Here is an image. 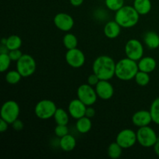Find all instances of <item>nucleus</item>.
Here are the masks:
<instances>
[{"instance_id":"2f4dec72","label":"nucleus","mask_w":159,"mask_h":159,"mask_svg":"<svg viewBox=\"0 0 159 159\" xmlns=\"http://www.w3.org/2000/svg\"><path fill=\"white\" fill-rule=\"evenodd\" d=\"M23 54L22 53V51H20V49L12 50V51H9V56L11 58V60H12V61H16V62L17 61L22 57Z\"/></svg>"},{"instance_id":"39448f33","label":"nucleus","mask_w":159,"mask_h":159,"mask_svg":"<svg viewBox=\"0 0 159 159\" xmlns=\"http://www.w3.org/2000/svg\"><path fill=\"white\" fill-rule=\"evenodd\" d=\"M57 109V106L52 100L42 99L36 104L34 113L39 119L48 120L54 117Z\"/></svg>"},{"instance_id":"f257e3e1","label":"nucleus","mask_w":159,"mask_h":159,"mask_svg":"<svg viewBox=\"0 0 159 159\" xmlns=\"http://www.w3.org/2000/svg\"><path fill=\"white\" fill-rule=\"evenodd\" d=\"M116 64L110 56H99L93 61V71L100 80L110 81L115 76Z\"/></svg>"},{"instance_id":"20e7f679","label":"nucleus","mask_w":159,"mask_h":159,"mask_svg":"<svg viewBox=\"0 0 159 159\" xmlns=\"http://www.w3.org/2000/svg\"><path fill=\"white\" fill-rule=\"evenodd\" d=\"M137 140L138 144L144 148L154 147L158 141L156 132L149 126L139 127L137 131Z\"/></svg>"},{"instance_id":"0eeeda50","label":"nucleus","mask_w":159,"mask_h":159,"mask_svg":"<svg viewBox=\"0 0 159 159\" xmlns=\"http://www.w3.org/2000/svg\"><path fill=\"white\" fill-rule=\"evenodd\" d=\"M20 113L19 104L14 100H8L4 102L1 109V119L4 120L9 124H12L18 119Z\"/></svg>"},{"instance_id":"ea45409f","label":"nucleus","mask_w":159,"mask_h":159,"mask_svg":"<svg viewBox=\"0 0 159 159\" xmlns=\"http://www.w3.org/2000/svg\"><path fill=\"white\" fill-rule=\"evenodd\" d=\"M6 41H7V38H2L1 40V44L6 45Z\"/></svg>"},{"instance_id":"a19ab883","label":"nucleus","mask_w":159,"mask_h":159,"mask_svg":"<svg viewBox=\"0 0 159 159\" xmlns=\"http://www.w3.org/2000/svg\"><path fill=\"white\" fill-rule=\"evenodd\" d=\"M158 50H159V48H158Z\"/></svg>"},{"instance_id":"72a5a7b5","label":"nucleus","mask_w":159,"mask_h":159,"mask_svg":"<svg viewBox=\"0 0 159 159\" xmlns=\"http://www.w3.org/2000/svg\"><path fill=\"white\" fill-rule=\"evenodd\" d=\"M12 128L15 130H16V131H20V130H23V127H24V124H23V121L20 119L16 120L12 123Z\"/></svg>"},{"instance_id":"f8f14e48","label":"nucleus","mask_w":159,"mask_h":159,"mask_svg":"<svg viewBox=\"0 0 159 159\" xmlns=\"http://www.w3.org/2000/svg\"><path fill=\"white\" fill-rule=\"evenodd\" d=\"M54 23L56 27L63 32H68L73 28L75 21L71 15L65 12L56 14L54 18Z\"/></svg>"},{"instance_id":"393cba45","label":"nucleus","mask_w":159,"mask_h":159,"mask_svg":"<svg viewBox=\"0 0 159 159\" xmlns=\"http://www.w3.org/2000/svg\"><path fill=\"white\" fill-rule=\"evenodd\" d=\"M6 47L9 48V51L12 50L20 49L22 46V39L18 35H10L7 37Z\"/></svg>"},{"instance_id":"9d476101","label":"nucleus","mask_w":159,"mask_h":159,"mask_svg":"<svg viewBox=\"0 0 159 159\" xmlns=\"http://www.w3.org/2000/svg\"><path fill=\"white\" fill-rule=\"evenodd\" d=\"M137 141V133L128 128L120 131L116 138V142H117L123 149L130 148L136 144Z\"/></svg>"},{"instance_id":"c9c22d12","label":"nucleus","mask_w":159,"mask_h":159,"mask_svg":"<svg viewBox=\"0 0 159 159\" xmlns=\"http://www.w3.org/2000/svg\"><path fill=\"white\" fill-rule=\"evenodd\" d=\"M8 127H9V124L4 120L0 119V132L3 133V132L6 131L8 130Z\"/></svg>"},{"instance_id":"a211bd4d","label":"nucleus","mask_w":159,"mask_h":159,"mask_svg":"<svg viewBox=\"0 0 159 159\" xmlns=\"http://www.w3.org/2000/svg\"><path fill=\"white\" fill-rule=\"evenodd\" d=\"M144 43L149 49H158L159 35L154 31H148L144 35Z\"/></svg>"},{"instance_id":"2eb2a0df","label":"nucleus","mask_w":159,"mask_h":159,"mask_svg":"<svg viewBox=\"0 0 159 159\" xmlns=\"http://www.w3.org/2000/svg\"><path fill=\"white\" fill-rule=\"evenodd\" d=\"M152 121V117L149 110H138L132 116V123L138 127L149 126Z\"/></svg>"},{"instance_id":"58836bf2","label":"nucleus","mask_w":159,"mask_h":159,"mask_svg":"<svg viewBox=\"0 0 159 159\" xmlns=\"http://www.w3.org/2000/svg\"><path fill=\"white\" fill-rule=\"evenodd\" d=\"M153 148H154V151H155V154H156V155L159 157V140L157 141L156 144L154 145Z\"/></svg>"},{"instance_id":"412c9836","label":"nucleus","mask_w":159,"mask_h":159,"mask_svg":"<svg viewBox=\"0 0 159 159\" xmlns=\"http://www.w3.org/2000/svg\"><path fill=\"white\" fill-rule=\"evenodd\" d=\"M92 127H93V123L91 118H89L85 116L78 119L75 124L76 130L80 134H87L91 130Z\"/></svg>"},{"instance_id":"c756f323","label":"nucleus","mask_w":159,"mask_h":159,"mask_svg":"<svg viewBox=\"0 0 159 159\" xmlns=\"http://www.w3.org/2000/svg\"><path fill=\"white\" fill-rule=\"evenodd\" d=\"M12 60L9 57V54H0V71L5 72L9 69Z\"/></svg>"},{"instance_id":"6e6552de","label":"nucleus","mask_w":159,"mask_h":159,"mask_svg":"<svg viewBox=\"0 0 159 159\" xmlns=\"http://www.w3.org/2000/svg\"><path fill=\"white\" fill-rule=\"evenodd\" d=\"M78 99H80L87 107L93 106L97 101V93L96 89L89 84H82L77 89Z\"/></svg>"},{"instance_id":"9b49d317","label":"nucleus","mask_w":159,"mask_h":159,"mask_svg":"<svg viewBox=\"0 0 159 159\" xmlns=\"http://www.w3.org/2000/svg\"><path fill=\"white\" fill-rule=\"evenodd\" d=\"M65 61L71 68H79L85 64V56L80 49L75 48L67 51L65 54Z\"/></svg>"},{"instance_id":"1a4fd4ad","label":"nucleus","mask_w":159,"mask_h":159,"mask_svg":"<svg viewBox=\"0 0 159 159\" xmlns=\"http://www.w3.org/2000/svg\"><path fill=\"white\" fill-rule=\"evenodd\" d=\"M124 51L127 57L138 61L144 55V47L140 40L130 39L126 43Z\"/></svg>"},{"instance_id":"e433bc0d","label":"nucleus","mask_w":159,"mask_h":159,"mask_svg":"<svg viewBox=\"0 0 159 159\" xmlns=\"http://www.w3.org/2000/svg\"><path fill=\"white\" fill-rule=\"evenodd\" d=\"M83 2L84 0H70V3H71L73 6H75V7L80 6L83 3Z\"/></svg>"},{"instance_id":"dca6fc26","label":"nucleus","mask_w":159,"mask_h":159,"mask_svg":"<svg viewBox=\"0 0 159 159\" xmlns=\"http://www.w3.org/2000/svg\"><path fill=\"white\" fill-rule=\"evenodd\" d=\"M139 71H144L147 73H152L155 70L157 66V62L154 57L147 56L143 57L138 61Z\"/></svg>"},{"instance_id":"4468645a","label":"nucleus","mask_w":159,"mask_h":159,"mask_svg":"<svg viewBox=\"0 0 159 159\" xmlns=\"http://www.w3.org/2000/svg\"><path fill=\"white\" fill-rule=\"evenodd\" d=\"M87 106L79 99H72L68 107V113L73 119L78 120L85 115Z\"/></svg>"},{"instance_id":"a878e982","label":"nucleus","mask_w":159,"mask_h":159,"mask_svg":"<svg viewBox=\"0 0 159 159\" xmlns=\"http://www.w3.org/2000/svg\"><path fill=\"white\" fill-rule=\"evenodd\" d=\"M23 76L17 70H12V71H8L6 75V81L9 85H16L20 82Z\"/></svg>"},{"instance_id":"c85d7f7f","label":"nucleus","mask_w":159,"mask_h":159,"mask_svg":"<svg viewBox=\"0 0 159 159\" xmlns=\"http://www.w3.org/2000/svg\"><path fill=\"white\" fill-rule=\"evenodd\" d=\"M107 9L116 12L124 6V0H105Z\"/></svg>"},{"instance_id":"7ed1b4c3","label":"nucleus","mask_w":159,"mask_h":159,"mask_svg":"<svg viewBox=\"0 0 159 159\" xmlns=\"http://www.w3.org/2000/svg\"><path fill=\"white\" fill-rule=\"evenodd\" d=\"M140 14L134 6H124L115 13L114 20L124 28H131L138 24Z\"/></svg>"},{"instance_id":"b1692460","label":"nucleus","mask_w":159,"mask_h":159,"mask_svg":"<svg viewBox=\"0 0 159 159\" xmlns=\"http://www.w3.org/2000/svg\"><path fill=\"white\" fill-rule=\"evenodd\" d=\"M63 44L67 50H71L77 48L78 39L75 34L68 33L63 37Z\"/></svg>"},{"instance_id":"4be33fe9","label":"nucleus","mask_w":159,"mask_h":159,"mask_svg":"<svg viewBox=\"0 0 159 159\" xmlns=\"http://www.w3.org/2000/svg\"><path fill=\"white\" fill-rule=\"evenodd\" d=\"M69 113L62 108H57L54 113V119L57 124L61 125H68L69 122Z\"/></svg>"},{"instance_id":"4c0bfd02","label":"nucleus","mask_w":159,"mask_h":159,"mask_svg":"<svg viewBox=\"0 0 159 159\" xmlns=\"http://www.w3.org/2000/svg\"><path fill=\"white\" fill-rule=\"evenodd\" d=\"M9 48L6 47V45L1 44V48H0V54H9Z\"/></svg>"},{"instance_id":"f704fd0d","label":"nucleus","mask_w":159,"mask_h":159,"mask_svg":"<svg viewBox=\"0 0 159 159\" xmlns=\"http://www.w3.org/2000/svg\"><path fill=\"white\" fill-rule=\"evenodd\" d=\"M96 115V111H95L94 108L92 107V106H89V107H87L86 111H85V116L89 118H93L94 117V116Z\"/></svg>"},{"instance_id":"ddd939ff","label":"nucleus","mask_w":159,"mask_h":159,"mask_svg":"<svg viewBox=\"0 0 159 159\" xmlns=\"http://www.w3.org/2000/svg\"><path fill=\"white\" fill-rule=\"evenodd\" d=\"M95 89L98 97L102 100H109L114 94V88L109 80H99Z\"/></svg>"},{"instance_id":"f3484780","label":"nucleus","mask_w":159,"mask_h":159,"mask_svg":"<svg viewBox=\"0 0 159 159\" xmlns=\"http://www.w3.org/2000/svg\"><path fill=\"white\" fill-rule=\"evenodd\" d=\"M121 26L115 20L106 23L103 29L104 35L109 39H115L119 37L121 32Z\"/></svg>"},{"instance_id":"473e14b6","label":"nucleus","mask_w":159,"mask_h":159,"mask_svg":"<svg viewBox=\"0 0 159 159\" xmlns=\"http://www.w3.org/2000/svg\"><path fill=\"white\" fill-rule=\"evenodd\" d=\"M99 80H100V79H99V78L98 77V76L96 75L94 72H93V74H91L89 76L87 82H88L89 85L95 87L96 85H97L98 82H99Z\"/></svg>"},{"instance_id":"cd10ccee","label":"nucleus","mask_w":159,"mask_h":159,"mask_svg":"<svg viewBox=\"0 0 159 159\" xmlns=\"http://www.w3.org/2000/svg\"><path fill=\"white\" fill-rule=\"evenodd\" d=\"M150 75L149 73L144 72V71H138L134 77V80L136 83L140 86H146L150 82Z\"/></svg>"},{"instance_id":"bb28decb","label":"nucleus","mask_w":159,"mask_h":159,"mask_svg":"<svg viewBox=\"0 0 159 159\" xmlns=\"http://www.w3.org/2000/svg\"><path fill=\"white\" fill-rule=\"evenodd\" d=\"M149 111L152 115V121L157 125H159V97L156 98L152 102Z\"/></svg>"},{"instance_id":"7c9ffc66","label":"nucleus","mask_w":159,"mask_h":159,"mask_svg":"<svg viewBox=\"0 0 159 159\" xmlns=\"http://www.w3.org/2000/svg\"><path fill=\"white\" fill-rule=\"evenodd\" d=\"M69 130H68L67 125H61V124H57V126L54 128V134L58 138H62L65 135L68 134Z\"/></svg>"},{"instance_id":"5701e85b","label":"nucleus","mask_w":159,"mask_h":159,"mask_svg":"<svg viewBox=\"0 0 159 159\" xmlns=\"http://www.w3.org/2000/svg\"><path fill=\"white\" fill-rule=\"evenodd\" d=\"M123 148L117 142H113L109 145L107 149L108 156L112 159H118L122 155Z\"/></svg>"},{"instance_id":"f03ea898","label":"nucleus","mask_w":159,"mask_h":159,"mask_svg":"<svg viewBox=\"0 0 159 159\" xmlns=\"http://www.w3.org/2000/svg\"><path fill=\"white\" fill-rule=\"evenodd\" d=\"M139 71L138 61L129 57L122 58L116 64L115 76L124 82L134 79L135 75Z\"/></svg>"},{"instance_id":"423d86ee","label":"nucleus","mask_w":159,"mask_h":159,"mask_svg":"<svg viewBox=\"0 0 159 159\" xmlns=\"http://www.w3.org/2000/svg\"><path fill=\"white\" fill-rule=\"evenodd\" d=\"M37 69V63L34 57L28 54H23L16 61V70L23 78L34 74Z\"/></svg>"},{"instance_id":"6ab92c4d","label":"nucleus","mask_w":159,"mask_h":159,"mask_svg":"<svg viewBox=\"0 0 159 159\" xmlns=\"http://www.w3.org/2000/svg\"><path fill=\"white\" fill-rule=\"evenodd\" d=\"M76 146V140L74 136L71 134H67L60 138L59 141V147L64 152H71L75 149Z\"/></svg>"},{"instance_id":"aec40b11","label":"nucleus","mask_w":159,"mask_h":159,"mask_svg":"<svg viewBox=\"0 0 159 159\" xmlns=\"http://www.w3.org/2000/svg\"><path fill=\"white\" fill-rule=\"evenodd\" d=\"M133 6L140 15H147L152 10V4L151 0H134Z\"/></svg>"}]
</instances>
